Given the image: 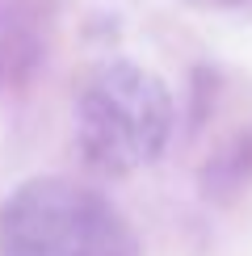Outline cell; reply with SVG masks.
Segmentation results:
<instances>
[{
	"instance_id": "obj_1",
	"label": "cell",
	"mask_w": 252,
	"mask_h": 256,
	"mask_svg": "<svg viewBox=\"0 0 252 256\" xmlns=\"http://www.w3.org/2000/svg\"><path fill=\"white\" fill-rule=\"evenodd\" d=\"M4 256H143L139 236L101 189L72 176H34L0 206Z\"/></svg>"
},
{
	"instance_id": "obj_2",
	"label": "cell",
	"mask_w": 252,
	"mask_h": 256,
	"mask_svg": "<svg viewBox=\"0 0 252 256\" xmlns=\"http://www.w3.org/2000/svg\"><path fill=\"white\" fill-rule=\"evenodd\" d=\"M172 134V97L164 80L139 63H105L76 97V138L88 164L134 172L164 152Z\"/></svg>"
}]
</instances>
